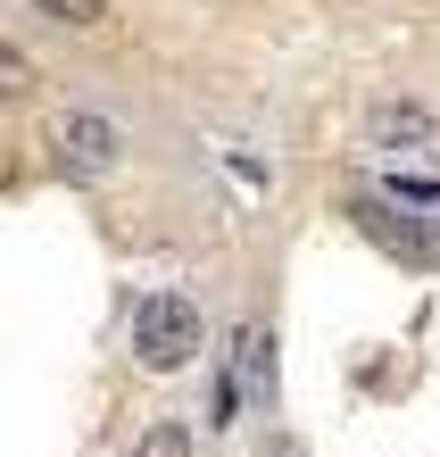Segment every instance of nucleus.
<instances>
[{
	"instance_id": "5",
	"label": "nucleus",
	"mask_w": 440,
	"mask_h": 457,
	"mask_svg": "<svg viewBox=\"0 0 440 457\" xmlns=\"http://www.w3.org/2000/svg\"><path fill=\"white\" fill-rule=\"evenodd\" d=\"M50 25H108V0H34Z\"/></svg>"
},
{
	"instance_id": "6",
	"label": "nucleus",
	"mask_w": 440,
	"mask_h": 457,
	"mask_svg": "<svg viewBox=\"0 0 440 457\" xmlns=\"http://www.w3.org/2000/svg\"><path fill=\"white\" fill-rule=\"evenodd\" d=\"M133 457H191V433H183V424H150Z\"/></svg>"
},
{
	"instance_id": "4",
	"label": "nucleus",
	"mask_w": 440,
	"mask_h": 457,
	"mask_svg": "<svg viewBox=\"0 0 440 457\" xmlns=\"http://www.w3.org/2000/svg\"><path fill=\"white\" fill-rule=\"evenodd\" d=\"M233 358H241V383H250V391H274V325H241Z\"/></svg>"
},
{
	"instance_id": "2",
	"label": "nucleus",
	"mask_w": 440,
	"mask_h": 457,
	"mask_svg": "<svg viewBox=\"0 0 440 457\" xmlns=\"http://www.w3.org/2000/svg\"><path fill=\"white\" fill-rule=\"evenodd\" d=\"M117 158H125V133L108 125L100 109H67L59 117V167L67 175H108Z\"/></svg>"
},
{
	"instance_id": "3",
	"label": "nucleus",
	"mask_w": 440,
	"mask_h": 457,
	"mask_svg": "<svg viewBox=\"0 0 440 457\" xmlns=\"http://www.w3.org/2000/svg\"><path fill=\"white\" fill-rule=\"evenodd\" d=\"M432 133H440V117L424 109V100H374L366 109V142L374 150H424Z\"/></svg>"
},
{
	"instance_id": "1",
	"label": "nucleus",
	"mask_w": 440,
	"mask_h": 457,
	"mask_svg": "<svg viewBox=\"0 0 440 457\" xmlns=\"http://www.w3.org/2000/svg\"><path fill=\"white\" fill-rule=\"evenodd\" d=\"M200 300H183V291H150L142 308H133V358H142L150 374H183L191 358H200Z\"/></svg>"
}]
</instances>
